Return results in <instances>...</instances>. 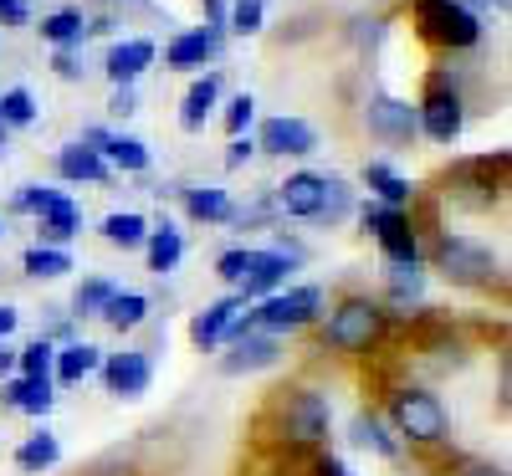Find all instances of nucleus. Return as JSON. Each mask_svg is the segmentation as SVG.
<instances>
[{
  "instance_id": "16",
  "label": "nucleus",
  "mask_w": 512,
  "mask_h": 476,
  "mask_svg": "<svg viewBox=\"0 0 512 476\" xmlns=\"http://www.w3.org/2000/svg\"><path fill=\"white\" fill-rule=\"evenodd\" d=\"M318 200H323V175L318 169H297L272 190V210H282L287 221H318Z\"/></svg>"
},
{
  "instance_id": "9",
  "label": "nucleus",
  "mask_w": 512,
  "mask_h": 476,
  "mask_svg": "<svg viewBox=\"0 0 512 476\" xmlns=\"http://www.w3.org/2000/svg\"><path fill=\"white\" fill-rule=\"evenodd\" d=\"M420 113V134L431 139V144H456L461 139V128H466V98L451 88L446 77H431V88H425V98L415 103Z\"/></svg>"
},
{
  "instance_id": "12",
  "label": "nucleus",
  "mask_w": 512,
  "mask_h": 476,
  "mask_svg": "<svg viewBox=\"0 0 512 476\" xmlns=\"http://www.w3.org/2000/svg\"><path fill=\"white\" fill-rule=\"evenodd\" d=\"M318 149V128L297 113H272L256 128V154H272V159H308Z\"/></svg>"
},
{
  "instance_id": "2",
  "label": "nucleus",
  "mask_w": 512,
  "mask_h": 476,
  "mask_svg": "<svg viewBox=\"0 0 512 476\" xmlns=\"http://www.w3.org/2000/svg\"><path fill=\"white\" fill-rule=\"evenodd\" d=\"M328 425H333V405L308 384L277 389V395L267 400V415H262L267 436H277L282 446H303V451L328 441Z\"/></svg>"
},
{
  "instance_id": "24",
  "label": "nucleus",
  "mask_w": 512,
  "mask_h": 476,
  "mask_svg": "<svg viewBox=\"0 0 512 476\" xmlns=\"http://www.w3.org/2000/svg\"><path fill=\"white\" fill-rule=\"evenodd\" d=\"M364 185L374 190L379 205H395V210H410V200H415L410 180L400 175L395 164H384V159H369V164H364Z\"/></svg>"
},
{
  "instance_id": "28",
  "label": "nucleus",
  "mask_w": 512,
  "mask_h": 476,
  "mask_svg": "<svg viewBox=\"0 0 512 476\" xmlns=\"http://www.w3.org/2000/svg\"><path fill=\"white\" fill-rule=\"evenodd\" d=\"M231 195L221 190V185H195V190H185V215L190 221H205V226H226L231 221Z\"/></svg>"
},
{
  "instance_id": "40",
  "label": "nucleus",
  "mask_w": 512,
  "mask_h": 476,
  "mask_svg": "<svg viewBox=\"0 0 512 476\" xmlns=\"http://www.w3.org/2000/svg\"><path fill=\"white\" fill-rule=\"evenodd\" d=\"M251 123H256V98H251V93L231 98V103H226V134H231V139H241Z\"/></svg>"
},
{
  "instance_id": "3",
  "label": "nucleus",
  "mask_w": 512,
  "mask_h": 476,
  "mask_svg": "<svg viewBox=\"0 0 512 476\" xmlns=\"http://www.w3.org/2000/svg\"><path fill=\"white\" fill-rule=\"evenodd\" d=\"M384 420L400 436V446H415V451H441L451 441V415L436 389L425 384H395L390 400H384Z\"/></svg>"
},
{
  "instance_id": "31",
  "label": "nucleus",
  "mask_w": 512,
  "mask_h": 476,
  "mask_svg": "<svg viewBox=\"0 0 512 476\" xmlns=\"http://www.w3.org/2000/svg\"><path fill=\"white\" fill-rule=\"evenodd\" d=\"M384 292H390V308H410V302H420V292H425L420 262H390V272H384Z\"/></svg>"
},
{
  "instance_id": "45",
  "label": "nucleus",
  "mask_w": 512,
  "mask_h": 476,
  "mask_svg": "<svg viewBox=\"0 0 512 476\" xmlns=\"http://www.w3.org/2000/svg\"><path fill=\"white\" fill-rule=\"evenodd\" d=\"M118 118H128V113H139V93L134 88H113V103H108Z\"/></svg>"
},
{
  "instance_id": "17",
  "label": "nucleus",
  "mask_w": 512,
  "mask_h": 476,
  "mask_svg": "<svg viewBox=\"0 0 512 476\" xmlns=\"http://www.w3.org/2000/svg\"><path fill=\"white\" fill-rule=\"evenodd\" d=\"M149 67H154V41H149V36L113 41V47H108V62H103V72H108L113 88H134V82H139Z\"/></svg>"
},
{
  "instance_id": "52",
  "label": "nucleus",
  "mask_w": 512,
  "mask_h": 476,
  "mask_svg": "<svg viewBox=\"0 0 512 476\" xmlns=\"http://www.w3.org/2000/svg\"><path fill=\"white\" fill-rule=\"evenodd\" d=\"M88 6H103V0H88Z\"/></svg>"
},
{
  "instance_id": "49",
  "label": "nucleus",
  "mask_w": 512,
  "mask_h": 476,
  "mask_svg": "<svg viewBox=\"0 0 512 476\" xmlns=\"http://www.w3.org/2000/svg\"><path fill=\"white\" fill-rule=\"evenodd\" d=\"M16 374V349H11V338H0V379H11Z\"/></svg>"
},
{
  "instance_id": "36",
  "label": "nucleus",
  "mask_w": 512,
  "mask_h": 476,
  "mask_svg": "<svg viewBox=\"0 0 512 476\" xmlns=\"http://www.w3.org/2000/svg\"><path fill=\"white\" fill-rule=\"evenodd\" d=\"M52 359H57V338H31L26 349H16V374H31V379H52Z\"/></svg>"
},
{
  "instance_id": "43",
  "label": "nucleus",
  "mask_w": 512,
  "mask_h": 476,
  "mask_svg": "<svg viewBox=\"0 0 512 476\" xmlns=\"http://www.w3.org/2000/svg\"><path fill=\"white\" fill-rule=\"evenodd\" d=\"M52 72H57L62 82H77V77H82V57H77V47H57V57H52Z\"/></svg>"
},
{
  "instance_id": "42",
  "label": "nucleus",
  "mask_w": 512,
  "mask_h": 476,
  "mask_svg": "<svg viewBox=\"0 0 512 476\" xmlns=\"http://www.w3.org/2000/svg\"><path fill=\"white\" fill-rule=\"evenodd\" d=\"M451 476H512V471L497 466V461H482V456H456L451 461Z\"/></svg>"
},
{
  "instance_id": "21",
  "label": "nucleus",
  "mask_w": 512,
  "mask_h": 476,
  "mask_svg": "<svg viewBox=\"0 0 512 476\" xmlns=\"http://www.w3.org/2000/svg\"><path fill=\"white\" fill-rule=\"evenodd\" d=\"M98 364H103V349L98 343H62L57 349V359H52V384H88L93 374H98Z\"/></svg>"
},
{
  "instance_id": "53",
  "label": "nucleus",
  "mask_w": 512,
  "mask_h": 476,
  "mask_svg": "<svg viewBox=\"0 0 512 476\" xmlns=\"http://www.w3.org/2000/svg\"><path fill=\"white\" fill-rule=\"evenodd\" d=\"M0 236H6V226H0Z\"/></svg>"
},
{
  "instance_id": "7",
  "label": "nucleus",
  "mask_w": 512,
  "mask_h": 476,
  "mask_svg": "<svg viewBox=\"0 0 512 476\" xmlns=\"http://www.w3.org/2000/svg\"><path fill=\"white\" fill-rule=\"evenodd\" d=\"M359 226L379 241L384 262H425V251H420V231H415V221H410V210H395V205L369 200V205L359 210Z\"/></svg>"
},
{
  "instance_id": "38",
  "label": "nucleus",
  "mask_w": 512,
  "mask_h": 476,
  "mask_svg": "<svg viewBox=\"0 0 512 476\" xmlns=\"http://www.w3.org/2000/svg\"><path fill=\"white\" fill-rule=\"evenodd\" d=\"M262 21H267V0H236L226 11V31H236V36H256Z\"/></svg>"
},
{
  "instance_id": "47",
  "label": "nucleus",
  "mask_w": 512,
  "mask_h": 476,
  "mask_svg": "<svg viewBox=\"0 0 512 476\" xmlns=\"http://www.w3.org/2000/svg\"><path fill=\"white\" fill-rule=\"evenodd\" d=\"M200 11H205L210 31H226V6H221V0H200Z\"/></svg>"
},
{
  "instance_id": "46",
  "label": "nucleus",
  "mask_w": 512,
  "mask_h": 476,
  "mask_svg": "<svg viewBox=\"0 0 512 476\" xmlns=\"http://www.w3.org/2000/svg\"><path fill=\"white\" fill-rule=\"evenodd\" d=\"M313 476H354V471L338 461V456H318V461H313Z\"/></svg>"
},
{
  "instance_id": "4",
  "label": "nucleus",
  "mask_w": 512,
  "mask_h": 476,
  "mask_svg": "<svg viewBox=\"0 0 512 476\" xmlns=\"http://www.w3.org/2000/svg\"><path fill=\"white\" fill-rule=\"evenodd\" d=\"M431 267L451 282V287H466V292H492L502 287V262L492 256V246L472 241V236H441L431 246Z\"/></svg>"
},
{
  "instance_id": "39",
  "label": "nucleus",
  "mask_w": 512,
  "mask_h": 476,
  "mask_svg": "<svg viewBox=\"0 0 512 476\" xmlns=\"http://www.w3.org/2000/svg\"><path fill=\"white\" fill-rule=\"evenodd\" d=\"M57 195H62V190H52V185H21V190L11 195V210H16V215H41Z\"/></svg>"
},
{
  "instance_id": "26",
  "label": "nucleus",
  "mask_w": 512,
  "mask_h": 476,
  "mask_svg": "<svg viewBox=\"0 0 512 476\" xmlns=\"http://www.w3.org/2000/svg\"><path fill=\"white\" fill-rule=\"evenodd\" d=\"M36 231H41V246H67V241L82 231V210H77L67 195H57L47 210L36 215Z\"/></svg>"
},
{
  "instance_id": "44",
  "label": "nucleus",
  "mask_w": 512,
  "mask_h": 476,
  "mask_svg": "<svg viewBox=\"0 0 512 476\" xmlns=\"http://www.w3.org/2000/svg\"><path fill=\"white\" fill-rule=\"evenodd\" d=\"M256 159V139H231V149H226V169H241V164H251Z\"/></svg>"
},
{
  "instance_id": "41",
  "label": "nucleus",
  "mask_w": 512,
  "mask_h": 476,
  "mask_svg": "<svg viewBox=\"0 0 512 476\" xmlns=\"http://www.w3.org/2000/svg\"><path fill=\"white\" fill-rule=\"evenodd\" d=\"M246 256H251V246H231V251H221V256H216V277L231 282V287H241V277H246Z\"/></svg>"
},
{
  "instance_id": "23",
  "label": "nucleus",
  "mask_w": 512,
  "mask_h": 476,
  "mask_svg": "<svg viewBox=\"0 0 512 476\" xmlns=\"http://www.w3.org/2000/svg\"><path fill=\"white\" fill-rule=\"evenodd\" d=\"M144 256H149V272H154V277H169V272H175V267L185 262V236H180V226H175V221L149 226Z\"/></svg>"
},
{
  "instance_id": "22",
  "label": "nucleus",
  "mask_w": 512,
  "mask_h": 476,
  "mask_svg": "<svg viewBox=\"0 0 512 476\" xmlns=\"http://www.w3.org/2000/svg\"><path fill=\"white\" fill-rule=\"evenodd\" d=\"M216 103H221V72L195 77L185 103H180V128H185V134H200V128L210 123V113H216Z\"/></svg>"
},
{
  "instance_id": "30",
  "label": "nucleus",
  "mask_w": 512,
  "mask_h": 476,
  "mask_svg": "<svg viewBox=\"0 0 512 476\" xmlns=\"http://www.w3.org/2000/svg\"><path fill=\"white\" fill-rule=\"evenodd\" d=\"M98 154L108 159V169H123V175H144V169H149V144L128 139V134H108L98 144Z\"/></svg>"
},
{
  "instance_id": "13",
  "label": "nucleus",
  "mask_w": 512,
  "mask_h": 476,
  "mask_svg": "<svg viewBox=\"0 0 512 476\" xmlns=\"http://www.w3.org/2000/svg\"><path fill=\"white\" fill-rule=\"evenodd\" d=\"M221 359H216V369L226 374V379H251V374H262V369H277L282 364V338H272V333H256V328H246L241 338H231V343H221Z\"/></svg>"
},
{
  "instance_id": "18",
  "label": "nucleus",
  "mask_w": 512,
  "mask_h": 476,
  "mask_svg": "<svg viewBox=\"0 0 512 476\" xmlns=\"http://www.w3.org/2000/svg\"><path fill=\"white\" fill-rule=\"evenodd\" d=\"M108 175H113L108 159H103L98 149H88L82 139L57 149V180H62V185H103Z\"/></svg>"
},
{
  "instance_id": "48",
  "label": "nucleus",
  "mask_w": 512,
  "mask_h": 476,
  "mask_svg": "<svg viewBox=\"0 0 512 476\" xmlns=\"http://www.w3.org/2000/svg\"><path fill=\"white\" fill-rule=\"evenodd\" d=\"M16 328H21V313L11 308V302H0V338H11Z\"/></svg>"
},
{
  "instance_id": "20",
  "label": "nucleus",
  "mask_w": 512,
  "mask_h": 476,
  "mask_svg": "<svg viewBox=\"0 0 512 476\" xmlns=\"http://www.w3.org/2000/svg\"><path fill=\"white\" fill-rule=\"evenodd\" d=\"M349 441L359 446V451H374V456H384V461H400V436L390 430V420H384L379 410H359L354 420H349Z\"/></svg>"
},
{
  "instance_id": "6",
  "label": "nucleus",
  "mask_w": 512,
  "mask_h": 476,
  "mask_svg": "<svg viewBox=\"0 0 512 476\" xmlns=\"http://www.w3.org/2000/svg\"><path fill=\"white\" fill-rule=\"evenodd\" d=\"M415 31L441 52H466L482 41L477 11H466L461 0H415Z\"/></svg>"
},
{
  "instance_id": "1",
  "label": "nucleus",
  "mask_w": 512,
  "mask_h": 476,
  "mask_svg": "<svg viewBox=\"0 0 512 476\" xmlns=\"http://www.w3.org/2000/svg\"><path fill=\"white\" fill-rule=\"evenodd\" d=\"M384 333H390V313H384V302L364 297V292H349L338 297L333 308L323 313V349L338 354V359H364L374 354Z\"/></svg>"
},
{
  "instance_id": "50",
  "label": "nucleus",
  "mask_w": 512,
  "mask_h": 476,
  "mask_svg": "<svg viewBox=\"0 0 512 476\" xmlns=\"http://www.w3.org/2000/svg\"><path fill=\"white\" fill-rule=\"evenodd\" d=\"M0 16H6L11 26H21L26 21V6H21V0H0Z\"/></svg>"
},
{
  "instance_id": "10",
  "label": "nucleus",
  "mask_w": 512,
  "mask_h": 476,
  "mask_svg": "<svg viewBox=\"0 0 512 476\" xmlns=\"http://www.w3.org/2000/svg\"><path fill=\"white\" fill-rule=\"evenodd\" d=\"M246 308H251V302L241 292H226L216 302H205V308L190 318V343H195L200 354H216L221 343H231V338L246 333Z\"/></svg>"
},
{
  "instance_id": "11",
  "label": "nucleus",
  "mask_w": 512,
  "mask_h": 476,
  "mask_svg": "<svg viewBox=\"0 0 512 476\" xmlns=\"http://www.w3.org/2000/svg\"><path fill=\"white\" fill-rule=\"evenodd\" d=\"M364 128H369V139L400 149V144H415V134H420V113H415L410 98L374 93V98L364 103Z\"/></svg>"
},
{
  "instance_id": "5",
  "label": "nucleus",
  "mask_w": 512,
  "mask_h": 476,
  "mask_svg": "<svg viewBox=\"0 0 512 476\" xmlns=\"http://www.w3.org/2000/svg\"><path fill=\"white\" fill-rule=\"evenodd\" d=\"M313 323H323V287H277V292H267L262 302L246 308V328L272 333V338L303 333Z\"/></svg>"
},
{
  "instance_id": "8",
  "label": "nucleus",
  "mask_w": 512,
  "mask_h": 476,
  "mask_svg": "<svg viewBox=\"0 0 512 476\" xmlns=\"http://www.w3.org/2000/svg\"><path fill=\"white\" fill-rule=\"evenodd\" d=\"M297 262H303V246L297 241H272V246H251V256H246V277H241V297L246 302H262L267 292H277V287H287V277L297 272Z\"/></svg>"
},
{
  "instance_id": "19",
  "label": "nucleus",
  "mask_w": 512,
  "mask_h": 476,
  "mask_svg": "<svg viewBox=\"0 0 512 476\" xmlns=\"http://www.w3.org/2000/svg\"><path fill=\"white\" fill-rule=\"evenodd\" d=\"M52 379H31V374H11L6 379V389H0V400H6L16 415H31V420H47V410L57 405V395H52Z\"/></svg>"
},
{
  "instance_id": "15",
  "label": "nucleus",
  "mask_w": 512,
  "mask_h": 476,
  "mask_svg": "<svg viewBox=\"0 0 512 476\" xmlns=\"http://www.w3.org/2000/svg\"><path fill=\"white\" fill-rule=\"evenodd\" d=\"M221 41H226V31L190 26V31H180V36H169L164 67H175V72H200L205 62H216V57H221Z\"/></svg>"
},
{
  "instance_id": "33",
  "label": "nucleus",
  "mask_w": 512,
  "mask_h": 476,
  "mask_svg": "<svg viewBox=\"0 0 512 476\" xmlns=\"http://www.w3.org/2000/svg\"><path fill=\"white\" fill-rule=\"evenodd\" d=\"M354 215V190L349 180L338 175H323V200H318V226H344Z\"/></svg>"
},
{
  "instance_id": "34",
  "label": "nucleus",
  "mask_w": 512,
  "mask_h": 476,
  "mask_svg": "<svg viewBox=\"0 0 512 476\" xmlns=\"http://www.w3.org/2000/svg\"><path fill=\"white\" fill-rule=\"evenodd\" d=\"M41 36H47L52 47H77V41L88 36V21H82L77 6H62V11H47V16H41Z\"/></svg>"
},
{
  "instance_id": "37",
  "label": "nucleus",
  "mask_w": 512,
  "mask_h": 476,
  "mask_svg": "<svg viewBox=\"0 0 512 476\" xmlns=\"http://www.w3.org/2000/svg\"><path fill=\"white\" fill-rule=\"evenodd\" d=\"M0 123H6V128H31L36 123V98L26 88L0 93Z\"/></svg>"
},
{
  "instance_id": "25",
  "label": "nucleus",
  "mask_w": 512,
  "mask_h": 476,
  "mask_svg": "<svg viewBox=\"0 0 512 476\" xmlns=\"http://www.w3.org/2000/svg\"><path fill=\"white\" fill-rule=\"evenodd\" d=\"M57 461H62V441H57V430H47V425L16 446V471L21 476H47Z\"/></svg>"
},
{
  "instance_id": "32",
  "label": "nucleus",
  "mask_w": 512,
  "mask_h": 476,
  "mask_svg": "<svg viewBox=\"0 0 512 476\" xmlns=\"http://www.w3.org/2000/svg\"><path fill=\"white\" fill-rule=\"evenodd\" d=\"M21 267H26V277H36V282H57V277H67L72 272V256H67V246H31L26 256H21Z\"/></svg>"
},
{
  "instance_id": "14",
  "label": "nucleus",
  "mask_w": 512,
  "mask_h": 476,
  "mask_svg": "<svg viewBox=\"0 0 512 476\" xmlns=\"http://www.w3.org/2000/svg\"><path fill=\"white\" fill-rule=\"evenodd\" d=\"M98 379L113 400H144L149 384H154V364L144 349H123V354H103L98 364Z\"/></svg>"
},
{
  "instance_id": "51",
  "label": "nucleus",
  "mask_w": 512,
  "mask_h": 476,
  "mask_svg": "<svg viewBox=\"0 0 512 476\" xmlns=\"http://www.w3.org/2000/svg\"><path fill=\"white\" fill-rule=\"evenodd\" d=\"M6 134H11V128H6V123H0V149H6Z\"/></svg>"
},
{
  "instance_id": "27",
  "label": "nucleus",
  "mask_w": 512,
  "mask_h": 476,
  "mask_svg": "<svg viewBox=\"0 0 512 476\" xmlns=\"http://www.w3.org/2000/svg\"><path fill=\"white\" fill-rule=\"evenodd\" d=\"M98 236H103L113 251H144V241H149V221H144L139 210H113V215H103Z\"/></svg>"
},
{
  "instance_id": "29",
  "label": "nucleus",
  "mask_w": 512,
  "mask_h": 476,
  "mask_svg": "<svg viewBox=\"0 0 512 476\" xmlns=\"http://www.w3.org/2000/svg\"><path fill=\"white\" fill-rule=\"evenodd\" d=\"M149 308H154V302H149L144 292H113L108 308H103V323H108L113 333H134V328L149 323Z\"/></svg>"
},
{
  "instance_id": "35",
  "label": "nucleus",
  "mask_w": 512,
  "mask_h": 476,
  "mask_svg": "<svg viewBox=\"0 0 512 476\" xmlns=\"http://www.w3.org/2000/svg\"><path fill=\"white\" fill-rule=\"evenodd\" d=\"M113 292H118V287H113L108 277H82L77 292H72V318H103V308H108Z\"/></svg>"
}]
</instances>
